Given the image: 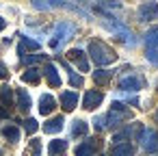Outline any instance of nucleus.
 <instances>
[{
  "label": "nucleus",
  "instance_id": "obj_1",
  "mask_svg": "<svg viewBox=\"0 0 158 156\" xmlns=\"http://www.w3.org/2000/svg\"><path fill=\"white\" fill-rule=\"evenodd\" d=\"M89 57H91V61H93L95 65H100V67L110 65V63L117 61L115 50H113L108 44H104L102 39H93V41H89Z\"/></svg>",
  "mask_w": 158,
  "mask_h": 156
},
{
  "label": "nucleus",
  "instance_id": "obj_2",
  "mask_svg": "<svg viewBox=\"0 0 158 156\" xmlns=\"http://www.w3.org/2000/svg\"><path fill=\"white\" fill-rule=\"evenodd\" d=\"M76 33V24L74 22H59L52 31V39H50V48L52 50H59L72 35Z\"/></svg>",
  "mask_w": 158,
  "mask_h": 156
},
{
  "label": "nucleus",
  "instance_id": "obj_3",
  "mask_svg": "<svg viewBox=\"0 0 158 156\" xmlns=\"http://www.w3.org/2000/svg\"><path fill=\"white\" fill-rule=\"evenodd\" d=\"M132 117V113L126 108V104H121V102H113L110 104V113L106 115V124L110 126V128H117V126H121L123 124V119H130Z\"/></svg>",
  "mask_w": 158,
  "mask_h": 156
},
{
  "label": "nucleus",
  "instance_id": "obj_4",
  "mask_svg": "<svg viewBox=\"0 0 158 156\" xmlns=\"http://www.w3.org/2000/svg\"><path fill=\"white\" fill-rule=\"evenodd\" d=\"M139 22H158V2L156 0H143L136 9Z\"/></svg>",
  "mask_w": 158,
  "mask_h": 156
},
{
  "label": "nucleus",
  "instance_id": "obj_5",
  "mask_svg": "<svg viewBox=\"0 0 158 156\" xmlns=\"http://www.w3.org/2000/svg\"><path fill=\"white\" fill-rule=\"evenodd\" d=\"M139 141H141V147H143L145 152H149V154L158 152V132H156L154 128H143Z\"/></svg>",
  "mask_w": 158,
  "mask_h": 156
},
{
  "label": "nucleus",
  "instance_id": "obj_6",
  "mask_svg": "<svg viewBox=\"0 0 158 156\" xmlns=\"http://www.w3.org/2000/svg\"><path fill=\"white\" fill-rule=\"evenodd\" d=\"M100 147H102V139L93 137V139H87V141H82L80 145H76L74 154H76V156H95V154L100 152Z\"/></svg>",
  "mask_w": 158,
  "mask_h": 156
},
{
  "label": "nucleus",
  "instance_id": "obj_7",
  "mask_svg": "<svg viewBox=\"0 0 158 156\" xmlns=\"http://www.w3.org/2000/svg\"><path fill=\"white\" fill-rule=\"evenodd\" d=\"M145 87V80H143V76H139V74H128V76H123L121 80H119V89L121 91H132V93H136V91H141Z\"/></svg>",
  "mask_w": 158,
  "mask_h": 156
},
{
  "label": "nucleus",
  "instance_id": "obj_8",
  "mask_svg": "<svg viewBox=\"0 0 158 156\" xmlns=\"http://www.w3.org/2000/svg\"><path fill=\"white\" fill-rule=\"evenodd\" d=\"M102 102H104V93L100 89H89L82 98V108L85 111H95Z\"/></svg>",
  "mask_w": 158,
  "mask_h": 156
},
{
  "label": "nucleus",
  "instance_id": "obj_9",
  "mask_svg": "<svg viewBox=\"0 0 158 156\" xmlns=\"http://www.w3.org/2000/svg\"><path fill=\"white\" fill-rule=\"evenodd\" d=\"M67 59H69L80 72H89V59H87L85 50H80V48H72V50L67 52Z\"/></svg>",
  "mask_w": 158,
  "mask_h": 156
},
{
  "label": "nucleus",
  "instance_id": "obj_10",
  "mask_svg": "<svg viewBox=\"0 0 158 156\" xmlns=\"http://www.w3.org/2000/svg\"><path fill=\"white\" fill-rule=\"evenodd\" d=\"M44 76H46V80H48V85L52 87V89H59L61 87V74H59V70H56V65L54 63H46L44 65V72H41Z\"/></svg>",
  "mask_w": 158,
  "mask_h": 156
},
{
  "label": "nucleus",
  "instance_id": "obj_11",
  "mask_svg": "<svg viewBox=\"0 0 158 156\" xmlns=\"http://www.w3.org/2000/svg\"><path fill=\"white\" fill-rule=\"evenodd\" d=\"M59 104H61L63 111L72 113V111L78 106V91H63V93L59 95Z\"/></svg>",
  "mask_w": 158,
  "mask_h": 156
},
{
  "label": "nucleus",
  "instance_id": "obj_12",
  "mask_svg": "<svg viewBox=\"0 0 158 156\" xmlns=\"http://www.w3.org/2000/svg\"><path fill=\"white\" fill-rule=\"evenodd\" d=\"M67 0H33V9L37 11H52V9H65Z\"/></svg>",
  "mask_w": 158,
  "mask_h": 156
},
{
  "label": "nucleus",
  "instance_id": "obj_13",
  "mask_svg": "<svg viewBox=\"0 0 158 156\" xmlns=\"http://www.w3.org/2000/svg\"><path fill=\"white\" fill-rule=\"evenodd\" d=\"M63 126H65L63 115H54L52 119H48V121L44 124V132H46V134H56V132L63 130Z\"/></svg>",
  "mask_w": 158,
  "mask_h": 156
},
{
  "label": "nucleus",
  "instance_id": "obj_14",
  "mask_svg": "<svg viewBox=\"0 0 158 156\" xmlns=\"http://www.w3.org/2000/svg\"><path fill=\"white\" fill-rule=\"evenodd\" d=\"M39 48L41 46H39L37 39H31L28 35H20V46H18V54L20 57H24L26 50H39Z\"/></svg>",
  "mask_w": 158,
  "mask_h": 156
},
{
  "label": "nucleus",
  "instance_id": "obj_15",
  "mask_svg": "<svg viewBox=\"0 0 158 156\" xmlns=\"http://www.w3.org/2000/svg\"><path fill=\"white\" fill-rule=\"evenodd\" d=\"M54 108H56V100H54V95L44 93V95L39 98V113H41V115H50V113H54Z\"/></svg>",
  "mask_w": 158,
  "mask_h": 156
},
{
  "label": "nucleus",
  "instance_id": "obj_16",
  "mask_svg": "<svg viewBox=\"0 0 158 156\" xmlns=\"http://www.w3.org/2000/svg\"><path fill=\"white\" fill-rule=\"evenodd\" d=\"M15 100H18V108H20L22 113H28V111H31L33 100H31V95H28L26 89H18V91H15Z\"/></svg>",
  "mask_w": 158,
  "mask_h": 156
},
{
  "label": "nucleus",
  "instance_id": "obj_17",
  "mask_svg": "<svg viewBox=\"0 0 158 156\" xmlns=\"http://www.w3.org/2000/svg\"><path fill=\"white\" fill-rule=\"evenodd\" d=\"M87 132H89V124H87V121H82V119L72 121V128H69L72 139H80V137H85Z\"/></svg>",
  "mask_w": 158,
  "mask_h": 156
},
{
  "label": "nucleus",
  "instance_id": "obj_18",
  "mask_svg": "<svg viewBox=\"0 0 158 156\" xmlns=\"http://www.w3.org/2000/svg\"><path fill=\"white\" fill-rule=\"evenodd\" d=\"M110 156H134V145H132L130 141H126V143H115Z\"/></svg>",
  "mask_w": 158,
  "mask_h": 156
},
{
  "label": "nucleus",
  "instance_id": "obj_19",
  "mask_svg": "<svg viewBox=\"0 0 158 156\" xmlns=\"http://www.w3.org/2000/svg\"><path fill=\"white\" fill-rule=\"evenodd\" d=\"M22 82H26V85H39L41 82V72L37 67H28L22 74Z\"/></svg>",
  "mask_w": 158,
  "mask_h": 156
},
{
  "label": "nucleus",
  "instance_id": "obj_20",
  "mask_svg": "<svg viewBox=\"0 0 158 156\" xmlns=\"http://www.w3.org/2000/svg\"><path fill=\"white\" fill-rule=\"evenodd\" d=\"M110 78H113V72L110 70H95L93 72V82L98 87H106L110 82Z\"/></svg>",
  "mask_w": 158,
  "mask_h": 156
},
{
  "label": "nucleus",
  "instance_id": "obj_21",
  "mask_svg": "<svg viewBox=\"0 0 158 156\" xmlns=\"http://www.w3.org/2000/svg\"><path fill=\"white\" fill-rule=\"evenodd\" d=\"M143 41H145V48H147V50H158V26L149 28V31L145 33Z\"/></svg>",
  "mask_w": 158,
  "mask_h": 156
},
{
  "label": "nucleus",
  "instance_id": "obj_22",
  "mask_svg": "<svg viewBox=\"0 0 158 156\" xmlns=\"http://www.w3.org/2000/svg\"><path fill=\"white\" fill-rule=\"evenodd\" d=\"M65 150H67V141H63V139H54L48 145V154L50 156H61V154H65Z\"/></svg>",
  "mask_w": 158,
  "mask_h": 156
},
{
  "label": "nucleus",
  "instance_id": "obj_23",
  "mask_svg": "<svg viewBox=\"0 0 158 156\" xmlns=\"http://www.w3.org/2000/svg\"><path fill=\"white\" fill-rule=\"evenodd\" d=\"M0 104H2L7 111L13 106V89L9 85H5L2 89H0Z\"/></svg>",
  "mask_w": 158,
  "mask_h": 156
},
{
  "label": "nucleus",
  "instance_id": "obj_24",
  "mask_svg": "<svg viewBox=\"0 0 158 156\" xmlns=\"http://www.w3.org/2000/svg\"><path fill=\"white\" fill-rule=\"evenodd\" d=\"M2 134H5L11 143H18V141H20V128H18L15 124H7V126L2 128Z\"/></svg>",
  "mask_w": 158,
  "mask_h": 156
},
{
  "label": "nucleus",
  "instance_id": "obj_25",
  "mask_svg": "<svg viewBox=\"0 0 158 156\" xmlns=\"http://www.w3.org/2000/svg\"><path fill=\"white\" fill-rule=\"evenodd\" d=\"M20 61L24 65H35V63L46 61V54H24V57H20Z\"/></svg>",
  "mask_w": 158,
  "mask_h": 156
},
{
  "label": "nucleus",
  "instance_id": "obj_26",
  "mask_svg": "<svg viewBox=\"0 0 158 156\" xmlns=\"http://www.w3.org/2000/svg\"><path fill=\"white\" fill-rule=\"evenodd\" d=\"M67 74H69V85H72L74 89H78V87H82V85H85V78H82L80 74H76L74 70H69Z\"/></svg>",
  "mask_w": 158,
  "mask_h": 156
},
{
  "label": "nucleus",
  "instance_id": "obj_27",
  "mask_svg": "<svg viewBox=\"0 0 158 156\" xmlns=\"http://www.w3.org/2000/svg\"><path fill=\"white\" fill-rule=\"evenodd\" d=\"M37 128H39V124H37V119H35V117H28V119L24 121V130H26V134L37 132Z\"/></svg>",
  "mask_w": 158,
  "mask_h": 156
},
{
  "label": "nucleus",
  "instance_id": "obj_28",
  "mask_svg": "<svg viewBox=\"0 0 158 156\" xmlns=\"http://www.w3.org/2000/svg\"><path fill=\"white\" fill-rule=\"evenodd\" d=\"M93 128H95L98 132H102L104 128H108V124H106V115H98V117L93 119Z\"/></svg>",
  "mask_w": 158,
  "mask_h": 156
},
{
  "label": "nucleus",
  "instance_id": "obj_29",
  "mask_svg": "<svg viewBox=\"0 0 158 156\" xmlns=\"http://www.w3.org/2000/svg\"><path fill=\"white\" fill-rule=\"evenodd\" d=\"M31 154H33V156H39V154H41V141H39V139H33V141H31Z\"/></svg>",
  "mask_w": 158,
  "mask_h": 156
},
{
  "label": "nucleus",
  "instance_id": "obj_30",
  "mask_svg": "<svg viewBox=\"0 0 158 156\" xmlns=\"http://www.w3.org/2000/svg\"><path fill=\"white\" fill-rule=\"evenodd\" d=\"M145 59H147L152 65L158 67V50H147V52H145Z\"/></svg>",
  "mask_w": 158,
  "mask_h": 156
},
{
  "label": "nucleus",
  "instance_id": "obj_31",
  "mask_svg": "<svg viewBox=\"0 0 158 156\" xmlns=\"http://www.w3.org/2000/svg\"><path fill=\"white\" fill-rule=\"evenodd\" d=\"M9 76V72H7V65L2 63V61H0V80H2V78H7Z\"/></svg>",
  "mask_w": 158,
  "mask_h": 156
},
{
  "label": "nucleus",
  "instance_id": "obj_32",
  "mask_svg": "<svg viewBox=\"0 0 158 156\" xmlns=\"http://www.w3.org/2000/svg\"><path fill=\"white\" fill-rule=\"evenodd\" d=\"M2 117H9V111H7L2 104H0V119H2Z\"/></svg>",
  "mask_w": 158,
  "mask_h": 156
},
{
  "label": "nucleus",
  "instance_id": "obj_33",
  "mask_svg": "<svg viewBox=\"0 0 158 156\" xmlns=\"http://www.w3.org/2000/svg\"><path fill=\"white\" fill-rule=\"evenodd\" d=\"M5 26H7V20H5V18H0V33H2Z\"/></svg>",
  "mask_w": 158,
  "mask_h": 156
},
{
  "label": "nucleus",
  "instance_id": "obj_34",
  "mask_svg": "<svg viewBox=\"0 0 158 156\" xmlns=\"http://www.w3.org/2000/svg\"><path fill=\"white\" fill-rule=\"evenodd\" d=\"M100 2H106V5H117V0H100Z\"/></svg>",
  "mask_w": 158,
  "mask_h": 156
},
{
  "label": "nucleus",
  "instance_id": "obj_35",
  "mask_svg": "<svg viewBox=\"0 0 158 156\" xmlns=\"http://www.w3.org/2000/svg\"><path fill=\"white\" fill-rule=\"evenodd\" d=\"M154 119H156V124H158V111H156V113H154Z\"/></svg>",
  "mask_w": 158,
  "mask_h": 156
},
{
  "label": "nucleus",
  "instance_id": "obj_36",
  "mask_svg": "<svg viewBox=\"0 0 158 156\" xmlns=\"http://www.w3.org/2000/svg\"><path fill=\"white\" fill-rule=\"evenodd\" d=\"M102 156H104V154H102Z\"/></svg>",
  "mask_w": 158,
  "mask_h": 156
}]
</instances>
